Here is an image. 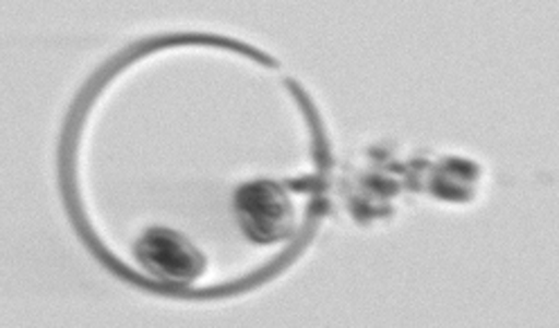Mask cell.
<instances>
[{
  "label": "cell",
  "instance_id": "obj_1",
  "mask_svg": "<svg viewBox=\"0 0 559 328\" xmlns=\"http://www.w3.org/2000/svg\"><path fill=\"white\" fill-rule=\"evenodd\" d=\"M239 230L253 243H277L294 234L296 209L283 185L273 180H251L233 196Z\"/></svg>",
  "mask_w": 559,
  "mask_h": 328
},
{
  "label": "cell",
  "instance_id": "obj_2",
  "mask_svg": "<svg viewBox=\"0 0 559 328\" xmlns=\"http://www.w3.org/2000/svg\"><path fill=\"white\" fill-rule=\"evenodd\" d=\"M135 259L152 277L190 283L205 270L203 252L181 232L169 228H152L135 243Z\"/></svg>",
  "mask_w": 559,
  "mask_h": 328
}]
</instances>
